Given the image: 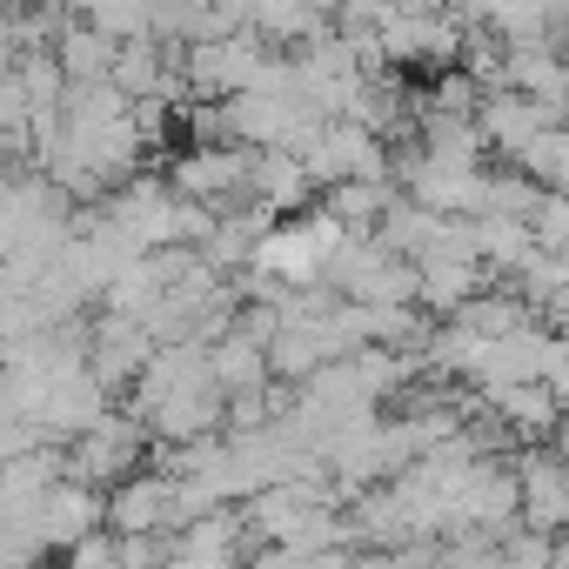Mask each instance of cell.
Instances as JSON below:
<instances>
[{
	"label": "cell",
	"instance_id": "cell-1",
	"mask_svg": "<svg viewBox=\"0 0 569 569\" xmlns=\"http://www.w3.org/2000/svg\"><path fill=\"white\" fill-rule=\"evenodd\" d=\"M148 449H154L148 422L134 409H108L81 442H68V482H88V489L108 496V489H121L128 476L148 469Z\"/></svg>",
	"mask_w": 569,
	"mask_h": 569
},
{
	"label": "cell",
	"instance_id": "cell-2",
	"mask_svg": "<svg viewBox=\"0 0 569 569\" xmlns=\"http://www.w3.org/2000/svg\"><path fill=\"white\" fill-rule=\"evenodd\" d=\"M108 529L114 536H181V476L141 469L121 489H108Z\"/></svg>",
	"mask_w": 569,
	"mask_h": 569
},
{
	"label": "cell",
	"instance_id": "cell-3",
	"mask_svg": "<svg viewBox=\"0 0 569 569\" xmlns=\"http://www.w3.org/2000/svg\"><path fill=\"white\" fill-rule=\"evenodd\" d=\"M161 349H154V336L134 322V316H94L88 322V369H94V382L108 389V396H134V382L148 376V362H154Z\"/></svg>",
	"mask_w": 569,
	"mask_h": 569
},
{
	"label": "cell",
	"instance_id": "cell-4",
	"mask_svg": "<svg viewBox=\"0 0 569 569\" xmlns=\"http://www.w3.org/2000/svg\"><path fill=\"white\" fill-rule=\"evenodd\" d=\"M516 476H522V529L529 536H569V462L542 442V449H516Z\"/></svg>",
	"mask_w": 569,
	"mask_h": 569
},
{
	"label": "cell",
	"instance_id": "cell-5",
	"mask_svg": "<svg viewBox=\"0 0 569 569\" xmlns=\"http://www.w3.org/2000/svg\"><path fill=\"white\" fill-rule=\"evenodd\" d=\"M556 128H569V114L562 108H542V101H529V94H489L482 101V134H489V154H502V161H516L529 141H542V134H556Z\"/></svg>",
	"mask_w": 569,
	"mask_h": 569
},
{
	"label": "cell",
	"instance_id": "cell-6",
	"mask_svg": "<svg viewBox=\"0 0 569 569\" xmlns=\"http://www.w3.org/2000/svg\"><path fill=\"white\" fill-rule=\"evenodd\" d=\"M101 529H108V496L88 489V482H61V489L41 502V516H34V536L48 542V556H68L74 542H88V536H101Z\"/></svg>",
	"mask_w": 569,
	"mask_h": 569
},
{
	"label": "cell",
	"instance_id": "cell-7",
	"mask_svg": "<svg viewBox=\"0 0 569 569\" xmlns=\"http://www.w3.org/2000/svg\"><path fill=\"white\" fill-rule=\"evenodd\" d=\"M309 188H316V174H309V161L296 148H268V154L248 161V201L268 208L274 221L281 214H289V221L309 214Z\"/></svg>",
	"mask_w": 569,
	"mask_h": 569
},
{
	"label": "cell",
	"instance_id": "cell-8",
	"mask_svg": "<svg viewBox=\"0 0 569 569\" xmlns=\"http://www.w3.org/2000/svg\"><path fill=\"white\" fill-rule=\"evenodd\" d=\"M456 329H469L476 342H509V336H529V329H542V316L509 289V281H496L489 296H476L462 316H456Z\"/></svg>",
	"mask_w": 569,
	"mask_h": 569
},
{
	"label": "cell",
	"instance_id": "cell-9",
	"mask_svg": "<svg viewBox=\"0 0 569 569\" xmlns=\"http://www.w3.org/2000/svg\"><path fill=\"white\" fill-rule=\"evenodd\" d=\"M208 369H214V389L221 396H254V389H274V362H268V349L254 342V336H228V342H214L208 349Z\"/></svg>",
	"mask_w": 569,
	"mask_h": 569
},
{
	"label": "cell",
	"instance_id": "cell-10",
	"mask_svg": "<svg viewBox=\"0 0 569 569\" xmlns=\"http://www.w3.org/2000/svg\"><path fill=\"white\" fill-rule=\"evenodd\" d=\"M54 61H61V74H68L74 88H101V81H114L121 48H114L108 34H94V28L81 21V8H74V28L54 41Z\"/></svg>",
	"mask_w": 569,
	"mask_h": 569
},
{
	"label": "cell",
	"instance_id": "cell-11",
	"mask_svg": "<svg viewBox=\"0 0 569 569\" xmlns=\"http://www.w3.org/2000/svg\"><path fill=\"white\" fill-rule=\"evenodd\" d=\"M389 201H396V188L342 181V188H329V194H322V214H336L349 234H376V228H382V214H389Z\"/></svg>",
	"mask_w": 569,
	"mask_h": 569
},
{
	"label": "cell",
	"instance_id": "cell-12",
	"mask_svg": "<svg viewBox=\"0 0 569 569\" xmlns=\"http://www.w3.org/2000/svg\"><path fill=\"white\" fill-rule=\"evenodd\" d=\"M81 21H88L94 34H108L114 48L154 41V8H134V0H94V8H81Z\"/></svg>",
	"mask_w": 569,
	"mask_h": 569
},
{
	"label": "cell",
	"instance_id": "cell-13",
	"mask_svg": "<svg viewBox=\"0 0 569 569\" xmlns=\"http://www.w3.org/2000/svg\"><path fill=\"white\" fill-rule=\"evenodd\" d=\"M536 248L542 254H569V194H542V208H536Z\"/></svg>",
	"mask_w": 569,
	"mask_h": 569
},
{
	"label": "cell",
	"instance_id": "cell-14",
	"mask_svg": "<svg viewBox=\"0 0 569 569\" xmlns=\"http://www.w3.org/2000/svg\"><path fill=\"white\" fill-rule=\"evenodd\" d=\"M61 569H128V556H121V536H114V529H101V536L74 542V549L61 556Z\"/></svg>",
	"mask_w": 569,
	"mask_h": 569
},
{
	"label": "cell",
	"instance_id": "cell-15",
	"mask_svg": "<svg viewBox=\"0 0 569 569\" xmlns=\"http://www.w3.org/2000/svg\"><path fill=\"white\" fill-rule=\"evenodd\" d=\"M542 329H556V336L569 342V289H562V296H556V302L542 309Z\"/></svg>",
	"mask_w": 569,
	"mask_h": 569
},
{
	"label": "cell",
	"instance_id": "cell-16",
	"mask_svg": "<svg viewBox=\"0 0 569 569\" xmlns=\"http://www.w3.org/2000/svg\"><path fill=\"white\" fill-rule=\"evenodd\" d=\"M549 449H556V456L569 462V409H562V422H556V436H549Z\"/></svg>",
	"mask_w": 569,
	"mask_h": 569
},
{
	"label": "cell",
	"instance_id": "cell-17",
	"mask_svg": "<svg viewBox=\"0 0 569 569\" xmlns=\"http://www.w3.org/2000/svg\"><path fill=\"white\" fill-rule=\"evenodd\" d=\"M562 21H569V14H562Z\"/></svg>",
	"mask_w": 569,
	"mask_h": 569
}]
</instances>
